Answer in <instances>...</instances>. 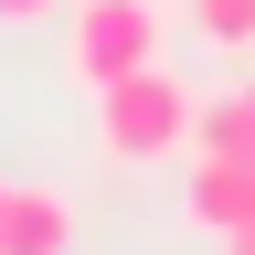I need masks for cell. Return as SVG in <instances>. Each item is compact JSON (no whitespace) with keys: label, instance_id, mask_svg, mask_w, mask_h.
Instances as JSON below:
<instances>
[{"label":"cell","instance_id":"cell-1","mask_svg":"<svg viewBox=\"0 0 255 255\" xmlns=\"http://www.w3.org/2000/svg\"><path fill=\"white\" fill-rule=\"evenodd\" d=\"M191 96L170 64H128V75L96 85V149L117 170H159V159H191Z\"/></svg>","mask_w":255,"mask_h":255},{"label":"cell","instance_id":"cell-2","mask_svg":"<svg viewBox=\"0 0 255 255\" xmlns=\"http://www.w3.org/2000/svg\"><path fill=\"white\" fill-rule=\"evenodd\" d=\"M159 43H170V11H159V0H75L64 75L96 96L107 75H128V64H159Z\"/></svg>","mask_w":255,"mask_h":255},{"label":"cell","instance_id":"cell-3","mask_svg":"<svg viewBox=\"0 0 255 255\" xmlns=\"http://www.w3.org/2000/svg\"><path fill=\"white\" fill-rule=\"evenodd\" d=\"M181 223H191V234H245V223H255V159H202V149H191V170H181Z\"/></svg>","mask_w":255,"mask_h":255},{"label":"cell","instance_id":"cell-4","mask_svg":"<svg viewBox=\"0 0 255 255\" xmlns=\"http://www.w3.org/2000/svg\"><path fill=\"white\" fill-rule=\"evenodd\" d=\"M0 255H75V202L53 181H11V223H0Z\"/></svg>","mask_w":255,"mask_h":255},{"label":"cell","instance_id":"cell-5","mask_svg":"<svg viewBox=\"0 0 255 255\" xmlns=\"http://www.w3.org/2000/svg\"><path fill=\"white\" fill-rule=\"evenodd\" d=\"M191 149H202V159H255V75L191 107Z\"/></svg>","mask_w":255,"mask_h":255},{"label":"cell","instance_id":"cell-6","mask_svg":"<svg viewBox=\"0 0 255 255\" xmlns=\"http://www.w3.org/2000/svg\"><path fill=\"white\" fill-rule=\"evenodd\" d=\"M181 11L213 53H255V0H181Z\"/></svg>","mask_w":255,"mask_h":255},{"label":"cell","instance_id":"cell-7","mask_svg":"<svg viewBox=\"0 0 255 255\" xmlns=\"http://www.w3.org/2000/svg\"><path fill=\"white\" fill-rule=\"evenodd\" d=\"M43 11H64V0H0V21H11V32H32Z\"/></svg>","mask_w":255,"mask_h":255},{"label":"cell","instance_id":"cell-8","mask_svg":"<svg viewBox=\"0 0 255 255\" xmlns=\"http://www.w3.org/2000/svg\"><path fill=\"white\" fill-rule=\"evenodd\" d=\"M223 255H255V223H245V234H223Z\"/></svg>","mask_w":255,"mask_h":255},{"label":"cell","instance_id":"cell-9","mask_svg":"<svg viewBox=\"0 0 255 255\" xmlns=\"http://www.w3.org/2000/svg\"><path fill=\"white\" fill-rule=\"evenodd\" d=\"M0 223H11V181H0Z\"/></svg>","mask_w":255,"mask_h":255}]
</instances>
